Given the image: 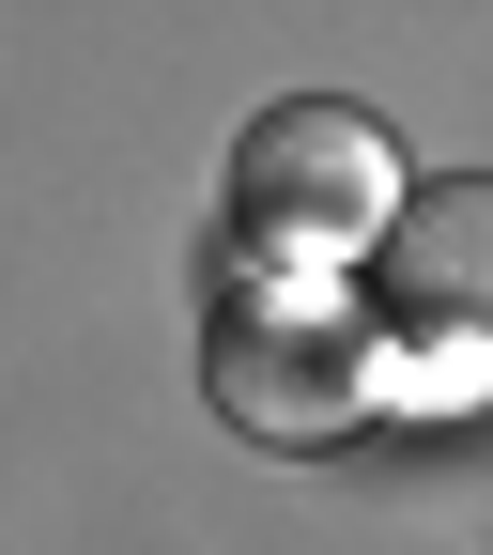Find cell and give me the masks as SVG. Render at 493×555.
<instances>
[{"label":"cell","instance_id":"cell-1","mask_svg":"<svg viewBox=\"0 0 493 555\" xmlns=\"http://www.w3.org/2000/svg\"><path fill=\"white\" fill-rule=\"evenodd\" d=\"M200 401H217L247 448H355L401 401V339H386L371 294H339V278L232 262L217 309H200Z\"/></svg>","mask_w":493,"mask_h":555},{"label":"cell","instance_id":"cell-2","mask_svg":"<svg viewBox=\"0 0 493 555\" xmlns=\"http://www.w3.org/2000/svg\"><path fill=\"white\" fill-rule=\"evenodd\" d=\"M401 139L371 108H339V93H294V108H262L232 139V247L247 262H294V278H339V262H371L401 232Z\"/></svg>","mask_w":493,"mask_h":555},{"label":"cell","instance_id":"cell-3","mask_svg":"<svg viewBox=\"0 0 493 555\" xmlns=\"http://www.w3.org/2000/svg\"><path fill=\"white\" fill-rule=\"evenodd\" d=\"M371 309L401 356L432 371H493V170H447L401 201V232L371 247Z\"/></svg>","mask_w":493,"mask_h":555}]
</instances>
